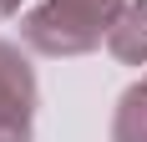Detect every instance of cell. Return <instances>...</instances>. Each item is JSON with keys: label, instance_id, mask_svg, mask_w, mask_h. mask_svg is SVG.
I'll use <instances>...</instances> for the list:
<instances>
[{"label": "cell", "instance_id": "5b68a950", "mask_svg": "<svg viewBox=\"0 0 147 142\" xmlns=\"http://www.w3.org/2000/svg\"><path fill=\"white\" fill-rule=\"evenodd\" d=\"M10 5H15V0H0V15H5V10H10Z\"/></svg>", "mask_w": 147, "mask_h": 142}, {"label": "cell", "instance_id": "6da1fadb", "mask_svg": "<svg viewBox=\"0 0 147 142\" xmlns=\"http://www.w3.org/2000/svg\"><path fill=\"white\" fill-rule=\"evenodd\" d=\"M117 5L122 0H46L41 10L26 20V41L41 46V51H56V56L86 51L117 20Z\"/></svg>", "mask_w": 147, "mask_h": 142}, {"label": "cell", "instance_id": "3957f363", "mask_svg": "<svg viewBox=\"0 0 147 142\" xmlns=\"http://www.w3.org/2000/svg\"><path fill=\"white\" fill-rule=\"evenodd\" d=\"M112 51H117L122 61H147V0L132 5V10L112 26Z\"/></svg>", "mask_w": 147, "mask_h": 142}, {"label": "cell", "instance_id": "277c9868", "mask_svg": "<svg viewBox=\"0 0 147 142\" xmlns=\"http://www.w3.org/2000/svg\"><path fill=\"white\" fill-rule=\"evenodd\" d=\"M117 142H147V81L137 91H127L117 112Z\"/></svg>", "mask_w": 147, "mask_h": 142}, {"label": "cell", "instance_id": "7a4b0ae2", "mask_svg": "<svg viewBox=\"0 0 147 142\" xmlns=\"http://www.w3.org/2000/svg\"><path fill=\"white\" fill-rule=\"evenodd\" d=\"M0 142H30V71L0 46Z\"/></svg>", "mask_w": 147, "mask_h": 142}]
</instances>
